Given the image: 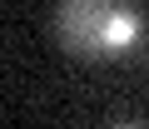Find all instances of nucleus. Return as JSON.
<instances>
[{
    "instance_id": "nucleus-1",
    "label": "nucleus",
    "mask_w": 149,
    "mask_h": 129,
    "mask_svg": "<svg viewBox=\"0 0 149 129\" xmlns=\"http://www.w3.org/2000/svg\"><path fill=\"white\" fill-rule=\"evenodd\" d=\"M55 35L80 60H124L144 40V15L134 0H60Z\"/></svg>"
},
{
    "instance_id": "nucleus-2",
    "label": "nucleus",
    "mask_w": 149,
    "mask_h": 129,
    "mask_svg": "<svg viewBox=\"0 0 149 129\" xmlns=\"http://www.w3.org/2000/svg\"><path fill=\"white\" fill-rule=\"evenodd\" d=\"M114 129H144V124H114Z\"/></svg>"
}]
</instances>
